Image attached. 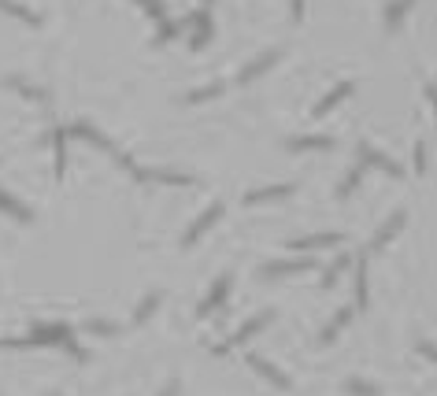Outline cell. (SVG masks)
<instances>
[{"label":"cell","instance_id":"1","mask_svg":"<svg viewBox=\"0 0 437 396\" xmlns=\"http://www.w3.org/2000/svg\"><path fill=\"white\" fill-rule=\"evenodd\" d=\"M271 318H274L271 312H267V315H256V318H252V323H244V326H241V330H238V334H233V337H230V341H226V345H222V348H233V345H244V341H249V337H252V334H256V330H260V326H267V323H271Z\"/></svg>","mask_w":437,"mask_h":396},{"label":"cell","instance_id":"2","mask_svg":"<svg viewBox=\"0 0 437 396\" xmlns=\"http://www.w3.org/2000/svg\"><path fill=\"white\" fill-rule=\"evenodd\" d=\"M219 215H222V204H211V208L204 211V215L197 219V226L186 233V244H193V241H197V237H200V233H204V230H211V226H215V219H219Z\"/></svg>","mask_w":437,"mask_h":396},{"label":"cell","instance_id":"3","mask_svg":"<svg viewBox=\"0 0 437 396\" xmlns=\"http://www.w3.org/2000/svg\"><path fill=\"white\" fill-rule=\"evenodd\" d=\"M226 289H230V274H222L219 278V285L211 289V296H204V304H200V315H208V312H215V304L226 296Z\"/></svg>","mask_w":437,"mask_h":396},{"label":"cell","instance_id":"4","mask_svg":"<svg viewBox=\"0 0 437 396\" xmlns=\"http://www.w3.org/2000/svg\"><path fill=\"white\" fill-rule=\"evenodd\" d=\"M249 363H252V367H256V370L263 374V378H271L274 385H278V389H289V378H285V374H278V370H274V363H263V359H256V356H252Z\"/></svg>","mask_w":437,"mask_h":396},{"label":"cell","instance_id":"5","mask_svg":"<svg viewBox=\"0 0 437 396\" xmlns=\"http://www.w3.org/2000/svg\"><path fill=\"white\" fill-rule=\"evenodd\" d=\"M411 4H415V0H393L389 12H386V26H389V30H397V26H400V19L408 15V8H411Z\"/></svg>","mask_w":437,"mask_h":396},{"label":"cell","instance_id":"6","mask_svg":"<svg viewBox=\"0 0 437 396\" xmlns=\"http://www.w3.org/2000/svg\"><path fill=\"white\" fill-rule=\"evenodd\" d=\"M307 260H296V263H271L263 267V278H274V274H293V271H304Z\"/></svg>","mask_w":437,"mask_h":396},{"label":"cell","instance_id":"7","mask_svg":"<svg viewBox=\"0 0 437 396\" xmlns=\"http://www.w3.org/2000/svg\"><path fill=\"white\" fill-rule=\"evenodd\" d=\"M337 241H341L337 233H326V237L319 233V237H307V241H293L289 249H293V252H296V249H319V244H337Z\"/></svg>","mask_w":437,"mask_h":396},{"label":"cell","instance_id":"8","mask_svg":"<svg viewBox=\"0 0 437 396\" xmlns=\"http://www.w3.org/2000/svg\"><path fill=\"white\" fill-rule=\"evenodd\" d=\"M274 60H278V52H271V56L256 60V63H252V67H249V71H244V74H241V82H252V78H256V74H263V67H271V63H274Z\"/></svg>","mask_w":437,"mask_h":396},{"label":"cell","instance_id":"9","mask_svg":"<svg viewBox=\"0 0 437 396\" xmlns=\"http://www.w3.org/2000/svg\"><path fill=\"white\" fill-rule=\"evenodd\" d=\"M364 156H367V159H371V163H375V167H386L389 174H400V167H397V163H389V159L382 156V152H375V148H367V145H364Z\"/></svg>","mask_w":437,"mask_h":396},{"label":"cell","instance_id":"10","mask_svg":"<svg viewBox=\"0 0 437 396\" xmlns=\"http://www.w3.org/2000/svg\"><path fill=\"white\" fill-rule=\"evenodd\" d=\"M348 318H353V312H341V315L334 318V323H330V326L323 330V337H319V341H323V345H326V341H334V337H337V330H341V326H345V323H348Z\"/></svg>","mask_w":437,"mask_h":396},{"label":"cell","instance_id":"11","mask_svg":"<svg viewBox=\"0 0 437 396\" xmlns=\"http://www.w3.org/2000/svg\"><path fill=\"white\" fill-rule=\"evenodd\" d=\"M400 226H404V215H393V222H389V226H386V230H382L378 237H375V249H382V244H386V241H389V237H393V233H397Z\"/></svg>","mask_w":437,"mask_h":396},{"label":"cell","instance_id":"12","mask_svg":"<svg viewBox=\"0 0 437 396\" xmlns=\"http://www.w3.org/2000/svg\"><path fill=\"white\" fill-rule=\"evenodd\" d=\"M293 186H274V189H267V192H252L249 197V204H260V200H274V197H285Z\"/></svg>","mask_w":437,"mask_h":396},{"label":"cell","instance_id":"13","mask_svg":"<svg viewBox=\"0 0 437 396\" xmlns=\"http://www.w3.org/2000/svg\"><path fill=\"white\" fill-rule=\"evenodd\" d=\"M345 93H348V85H337V89L330 93L326 100H323V104H319V108H315V115H323L326 108H334V104H337V100H341V96H345Z\"/></svg>","mask_w":437,"mask_h":396},{"label":"cell","instance_id":"14","mask_svg":"<svg viewBox=\"0 0 437 396\" xmlns=\"http://www.w3.org/2000/svg\"><path fill=\"white\" fill-rule=\"evenodd\" d=\"M156 304H159V293H152V296H148V300H141V307H137V323L152 315V312H156Z\"/></svg>","mask_w":437,"mask_h":396},{"label":"cell","instance_id":"15","mask_svg":"<svg viewBox=\"0 0 437 396\" xmlns=\"http://www.w3.org/2000/svg\"><path fill=\"white\" fill-rule=\"evenodd\" d=\"M348 393H359V396H378V393H375V389H371V385H367V381H356V378H353V381H348Z\"/></svg>","mask_w":437,"mask_h":396},{"label":"cell","instance_id":"16","mask_svg":"<svg viewBox=\"0 0 437 396\" xmlns=\"http://www.w3.org/2000/svg\"><path fill=\"white\" fill-rule=\"evenodd\" d=\"M141 4L148 8V15H156V19H163V4H159V0H141Z\"/></svg>","mask_w":437,"mask_h":396},{"label":"cell","instance_id":"17","mask_svg":"<svg viewBox=\"0 0 437 396\" xmlns=\"http://www.w3.org/2000/svg\"><path fill=\"white\" fill-rule=\"evenodd\" d=\"M419 348H422V352H426V356H430V359H434V363H437V348H434V345H430V341H422V345H419Z\"/></svg>","mask_w":437,"mask_h":396},{"label":"cell","instance_id":"18","mask_svg":"<svg viewBox=\"0 0 437 396\" xmlns=\"http://www.w3.org/2000/svg\"><path fill=\"white\" fill-rule=\"evenodd\" d=\"M426 93H430V100H434V108H437V89H434V85H426Z\"/></svg>","mask_w":437,"mask_h":396},{"label":"cell","instance_id":"19","mask_svg":"<svg viewBox=\"0 0 437 396\" xmlns=\"http://www.w3.org/2000/svg\"><path fill=\"white\" fill-rule=\"evenodd\" d=\"M163 396H175V385H167V389H163Z\"/></svg>","mask_w":437,"mask_h":396}]
</instances>
